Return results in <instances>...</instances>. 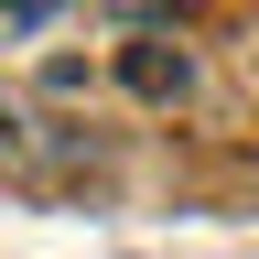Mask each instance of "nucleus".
I'll return each instance as SVG.
<instances>
[{"label": "nucleus", "mask_w": 259, "mask_h": 259, "mask_svg": "<svg viewBox=\"0 0 259 259\" xmlns=\"http://www.w3.org/2000/svg\"><path fill=\"white\" fill-rule=\"evenodd\" d=\"M130 87H151V97L184 87V54H130Z\"/></svg>", "instance_id": "obj_1"}]
</instances>
